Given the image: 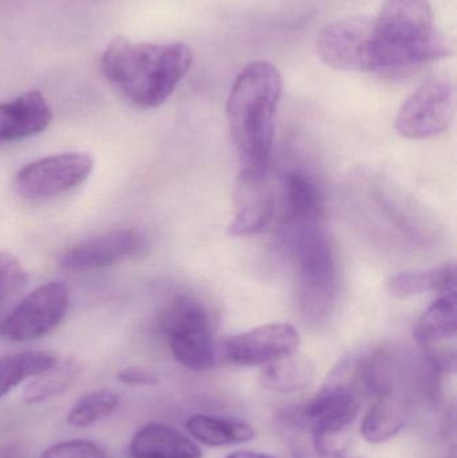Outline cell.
I'll return each instance as SVG.
<instances>
[{"label":"cell","mask_w":457,"mask_h":458,"mask_svg":"<svg viewBox=\"0 0 457 458\" xmlns=\"http://www.w3.org/2000/svg\"><path fill=\"white\" fill-rule=\"evenodd\" d=\"M388 288L400 298L423 295L426 293H445L456 290L455 263H447L431 271L404 272L394 275L388 282Z\"/></svg>","instance_id":"ffe728a7"},{"label":"cell","mask_w":457,"mask_h":458,"mask_svg":"<svg viewBox=\"0 0 457 458\" xmlns=\"http://www.w3.org/2000/svg\"><path fill=\"white\" fill-rule=\"evenodd\" d=\"M29 282L26 269L18 258L0 252V309L10 303Z\"/></svg>","instance_id":"d4e9b609"},{"label":"cell","mask_w":457,"mask_h":458,"mask_svg":"<svg viewBox=\"0 0 457 458\" xmlns=\"http://www.w3.org/2000/svg\"><path fill=\"white\" fill-rule=\"evenodd\" d=\"M192 62L184 43H133L117 37L102 54L101 72L131 104L155 109L176 90Z\"/></svg>","instance_id":"6da1fadb"},{"label":"cell","mask_w":457,"mask_h":458,"mask_svg":"<svg viewBox=\"0 0 457 458\" xmlns=\"http://www.w3.org/2000/svg\"><path fill=\"white\" fill-rule=\"evenodd\" d=\"M282 88L281 72L266 61L247 64L231 88L228 128L246 166H266L270 158Z\"/></svg>","instance_id":"7a4b0ae2"},{"label":"cell","mask_w":457,"mask_h":458,"mask_svg":"<svg viewBox=\"0 0 457 458\" xmlns=\"http://www.w3.org/2000/svg\"><path fill=\"white\" fill-rule=\"evenodd\" d=\"M284 227L324 223L325 199L313 176L302 171L290 172L284 185Z\"/></svg>","instance_id":"e0dca14e"},{"label":"cell","mask_w":457,"mask_h":458,"mask_svg":"<svg viewBox=\"0 0 457 458\" xmlns=\"http://www.w3.org/2000/svg\"><path fill=\"white\" fill-rule=\"evenodd\" d=\"M53 112L39 91H27L0 104V145L42 133L50 126Z\"/></svg>","instance_id":"9a60e30c"},{"label":"cell","mask_w":457,"mask_h":458,"mask_svg":"<svg viewBox=\"0 0 457 458\" xmlns=\"http://www.w3.org/2000/svg\"><path fill=\"white\" fill-rule=\"evenodd\" d=\"M185 428L190 437L211 448L241 445L255 438V430L251 425L208 414L188 417Z\"/></svg>","instance_id":"d6986e66"},{"label":"cell","mask_w":457,"mask_h":458,"mask_svg":"<svg viewBox=\"0 0 457 458\" xmlns=\"http://www.w3.org/2000/svg\"><path fill=\"white\" fill-rule=\"evenodd\" d=\"M410 417V403L400 395L389 393L376 398L365 414L361 435L370 444H383L396 437Z\"/></svg>","instance_id":"ac0fdd59"},{"label":"cell","mask_w":457,"mask_h":458,"mask_svg":"<svg viewBox=\"0 0 457 458\" xmlns=\"http://www.w3.org/2000/svg\"><path fill=\"white\" fill-rule=\"evenodd\" d=\"M457 309L456 290L440 293L416 323L415 338L432 369L455 373Z\"/></svg>","instance_id":"4fadbf2b"},{"label":"cell","mask_w":457,"mask_h":458,"mask_svg":"<svg viewBox=\"0 0 457 458\" xmlns=\"http://www.w3.org/2000/svg\"><path fill=\"white\" fill-rule=\"evenodd\" d=\"M227 458H274L268 454H259V452L238 451L228 454Z\"/></svg>","instance_id":"83f0119b"},{"label":"cell","mask_w":457,"mask_h":458,"mask_svg":"<svg viewBox=\"0 0 457 458\" xmlns=\"http://www.w3.org/2000/svg\"><path fill=\"white\" fill-rule=\"evenodd\" d=\"M144 248L145 240L140 232L134 229H114L67 248L59 259V266L70 272L106 268L139 255Z\"/></svg>","instance_id":"5bb4252c"},{"label":"cell","mask_w":457,"mask_h":458,"mask_svg":"<svg viewBox=\"0 0 457 458\" xmlns=\"http://www.w3.org/2000/svg\"><path fill=\"white\" fill-rule=\"evenodd\" d=\"M375 26L376 72L410 69L450 55L429 0H385Z\"/></svg>","instance_id":"3957f363"},{"label":"cell","mask_w":457,"mask_h":458,"mask_svg":"<svg viewBox=\"0 0 457 458\" xmlns=\"http://www.w3.org/2000/svg\"><path fill=\"white\" fill-rule=\"evenodd\" d=\"M300 338L289 323H268L236 334L219 344V358L241 368L267 366L295 354Z\"/></svg>","instance_id":"30bf717a"},{"label":"cell","mask_w":457,"mask_h":458,"mask_svg":"<svg viewBox=\"0 0 457 458\" xmlns=\"http://www.w3.org/2000/svg\"><path fill=\"white\" fill-rule=\"evenodd\" d=\"M317 53L335 70L376 72L373 19L348 18L327 24L317 38Z\"/></svg>","instance_id":"9c48e42d"},{"label":"cell","mask_w":457,"mask_h":458,"mask_svg":"<svg viewBox=\"0 0 457 458\" xmlns=\"http://www.w3.org/2000/svg\"><path fill=\"white\" fill-rule=\"evenodd\" d=\"M80 365L74 360L56 362L47 370L35 376L24 387V403L35 405L62 394L64 390L72 386V382L80 376Z\"/></svg>","instance_id":"603a6c76"},{"label":"cell","mask_w":457,"mask_h":458,"mask_svg":"<svg viewBox=\"0 0 457 458\" xmlns=\"http://www.w3.org/2000/svg\"><path fill=\"white\" fill-rule=\"evenodd\" d=\"M455 114V88L448 80L434 78L419 86L397 113L400 136L426 140L447 131Z\"/></svg>","instance_id":"8992f818"},{"label":"cell","mask_w":457,"mask_h":458,"mask_svg":"<svg viewBox=\"0 0 457 458\" xmlns=\"http://www.w3.org/2000/svg\"><path fill=\"white\" fill-rule=\"evenodd\" d=\"M93 169L94 158L89 153L67 152L48 156L18 172L16 192L27 200L56 198L83 184Z\"/></svg>","instance_id":"ba28073f"},{"label":"cell","mask_w":457,"mask_h":458,"mask_svg":"<svg viewBox=\"0 0 457 458\" xmlns=\"http://www.w3.org/2000/svg\"><path fill=\"white\" fill-rule=\"evenodd\" d=\"M233 198L235 215L228 225L230 236H252L273 222L276 209L275 185L266 166H244L236 180Z\"/></svg>","instance_id":"7c38bea8"},{"label":"cell","mask_w":457,"mask_h":458,"mask_svg":"<svg viewBox=\"0 0 457 458\" xmlns=\"http://www.w3.org/2000/svg\"><path fill=\"white\" fill-rule=\"evenodd\" d=\"M287 245L297 271V301L306 322H324L340 293L337 255L324 223L289 225Z\"/></svg>","instance_id":"277c9868"},{"label":"cell","mask_w":457,"mask_h":458,"mask_svg":"<svg viewBox=\"0 0 457 458\" xmlns=\"http://www.w3.org/2000/svg\"><path fill=\"white\" fill-rule=\"evenodd\" d=\"M131 458H201L203 452L192 438L171 425H144L128 446Z\"/></svg>","instance_id":"2e32d148"},{"label":"cell","mask_w":457,"mask_h":458,"mask_svg":"<svg viewBox=\"0 0 457 458\" xmlns=\"http://www.w3.org/2000/svg\"><path fill=\"white\" fill-rule=\"evenodd\" d=\"M361 411L356 390L346 384H332L302 406L300 420L314 436L322 454L333 451L335 436L351 427Z\"/></svg>","instance_id":"8fae6325"},{"label":"cell","mask_w":457,"mask_h":458,"mask_svg":"<svg viewBox=\"0 0 457 458\" xmlns=\"http://www.w3.org/2000/svg\"><path fill=\"white\" fill-rule=\"evenodd\" d=\"M316 370L309 360L292 357L270 363L259 377L260 385L268 392L292 394L310 386Z\"/></svg>","instance_id":"44dd1931"},{"label":"cell","mask_w":457,"mask_h":458,"mask_svg":"<svg viewBox=\"0 0 457 458\" xmlns=\"http://www.w3.org/2000/svg\"><path fill=\"white\" fill-rule=\"evenodd\" d=\"M118 403V395L112 390H94L72 403L67 413V424L78 429L98 424L117 411Z\"/></svg>","instance_id":"cb8c5ba5"},{"label":"cell","mask_w":457,"mask_h":458,"mask_svg":"<svg viewBox=\"0 0 457 458\" xmlns=\"http://www.w3.org/2000/svg\"><path fill=\"white\" fill-rule=\"evenodd\" d=\"M160 330L174 360L184 368L206 371L219 360L216 323L198 298L176 296L161 314Z\"/></svg>","instance_id":"5b68a950"},{"label":"cell","mask_w":457,"mask_h":458,"mask_svg":"<svg viewBox=\"0 0 457 458\" xmlns=\"http://www.w3.org/2000/svg\"><path fill=\"white\" fill-rule=\"evenodd\" d=\"M69 301V288L63 283L40 285L0 322V336L11 342H31L48 335L61 325Z\"/></svg>","instance_id":"52a82bcc"},{"label":"cell","mask_w":457,"mask_h":458,"mask_svg":"<svg viewBox=\"0 0 457 458\" xmlns=\"http://www.w3.org/2000/svg\"><path fill=\"white\" fill-rule=\"evenodd\" d=\"M56 362L55 355L48 352H23L0 357V398Z\"/></svg>","instance_id":"7402d4cb"},{"label":"cell","mask_w":457,"mask_h":458,"mask_svg":"<svg viewBox=\"0 0 457 458\" xmlns=\"http://www.w3.org/2000/svg\"><path fill=\"white\" fill-rule=\"evenodd\" d=\"M118 381L131 386H155L158 377L153 371L142 368H125L118 371Z\"/></svg>","instance_id":"4316f807"},{"label":"cell","mask_w":457,"mask_h":458,"mask_svg":"<svg viewBox=\"0 0 457 458\" xmlns=\"http://www.w3.org/2000/svg\"><path fill=\"white\" fill-rule=\"evenodd\" d=\"M39 458H110L104 448L89 440H70L54 444Z\"/></svg>","instance_id":"484cf974"}]
</instances>
